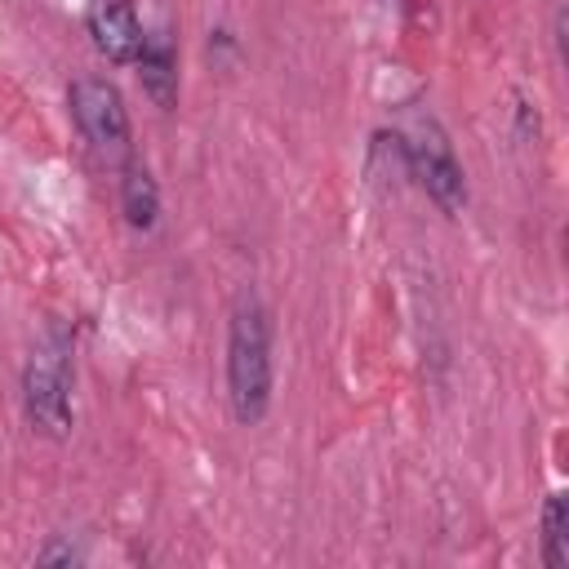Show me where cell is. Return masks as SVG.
Instances as JSON below:
<instances>
[{
  "label": "cell",
  "instance_id": "cell-4",
  "mask_svg": "<svg viewBox=\"0 0 569 569\" xmlns=\"http://www.w3.org/2000/svg\"><path fill=\"white\" fill-rule=\"evenodd\" d=\"M67 102H71V116H76L80 133L93 142V151H102V156H124L129 151V111H124V98L111 80L80 76L71 84Z\"/></svg>",
  "mask_w": 569,
  "mask_h": 569
},
{
  "label": "cell",
  "instance_id": "cell-8",
  "mask_svg": "<svg viewBox=\"0 0 569 569\" xmlns=\"http://www.w3.org/2000/svg\"><path fill=\"white\" fill-rule=\"evenodd\" d=\"M542 565L565 569L569 565V507L565 493H547L542 502Z\"/></svg>",
  "mask_w": 569,
  "mask_h": 569
},
{
  "label": "cell",
  "instance_id": "cell-3",
  "mask_svg": "<svg viewBox=\"0 0 569 569\" xmlns=\"http://www.w3.org/2000/svg\"><path fill=\"white\" fill-rule=\"evenodd\" d=\"M400 142V156H405V169L409 178L445 209V213H458L467 204V178H462V164L445 138V129L427 116L409 138H396Z\"/></svg>",
  "mask_w": 569,
  "mask_h": 569
},
{
  "label": "cell",
  "instance_id": "cell-1",
  "mask_svg": "<svg viewBox=\"0 0 569 569\" xmlns=\"http://www.w3.org/2000/svg\"><path fill=\"white\" fill-rule=\"evenodd\" d=\"M227 396L240 427H253L271 409V320L267 307L244 293L227 325Z\"/></svg>",
  "mask_w": 569,
  "mask_h": 569
},
{
  "label": "cell",
  "instance_id": "cell-5",
  "mask_svg": "<svg viewBox=\"0 0 569 569\" xmlns=\"http://www.w3.org/2000/svg\"><path fill=\"white\" fill-rule=\"evenodd\" d=\"M84 27L93 36V49L111 62H138L142 53V22L133 13V0H89L84 9Z\"/></svg>",
  "mask_w": 569,
  "mask_h": 569
},
{
  "label": "cell",
  "instance_id": "cell-6",
  "mask_svg": "<svg viewBox=\"0 0 569 569\" xmlns=\"http://www.w3.org/2000/svg\"><path fill=\"white\" fill-rule=\"evenodd\" d=\"M138 80H142V93H147L160 111H169V107L178 102V53H173V44H169L164 31H151V36L142 40Z\"/></svg>",
  "mask_w": 569,
  "mask_h": 569
},
{
  "label": "cell",
  "instance_id": "cell-2",
  "mask_svg": "<svg viewBox=\"0 0 569 569\" xmlns=\"http://www.w3.org/2000/svg\"><path fill=\"white\" fill-rule=\"evenodd\" d=\"M22 409L27 422L49 436V440H67L71 422H76V405H71V333L62 325H49L40 333V342L31 347V360L22 369Z\"/></svg>",
  "mask_w": 569,
  "mask_h": 569
},
{
  "label": "cell",
  "instance_id": "cell-7",
  "mask_svg": "<svg viewBox=\"0 0 569 569\" xmlns=\"http://www.w3.org/2000/svg\"><path fill=\"white\" fill-rule=\"evenodd\" d=\"M120 213L133 231H151L160 218V187L147 164H129L120 178Z\"/></svg>",
  "mask_w": 569,
  "mask_h": 569
}]
</instances>
